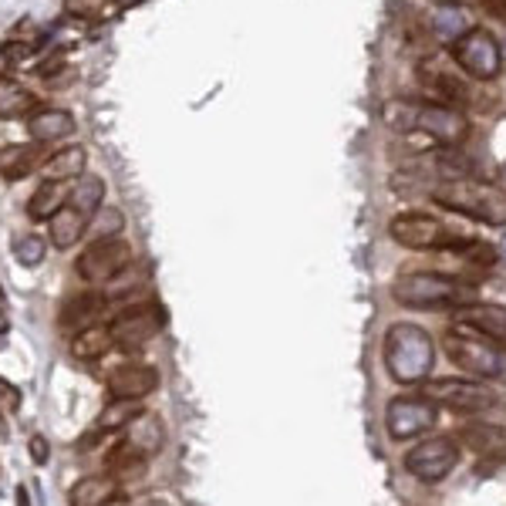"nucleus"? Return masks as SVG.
Wrapping results in <instances>:
<instances>
[{"mask_svg":"<svg viewBox=\"0 0 506 506\" xmlns=\"http://www.w3.org/2000/svg\"><path fill=\"white\" fill-rule=\"evenodd\" d=\"M442 348L449 354V362L459 372L473 374L476 382H506V348L469 324L452 321V328L442 338Z\"/></svg>","mask_w":506,"mask_h":506,"instance_id":"nucleus-1","label":"nucleus"},{"mask_svg":"<svg viewBox=\"0 0 506 506\" xmlns=\"http://www.w3.org/2000/svg\"><path fill=\"white\" fill-rule=\"evenodd\" d=\"M436 364V342L418 324H392L385 331V368L398 385H418L426 382Z\"/></svg>","mask_w":506,"mask_h":506,"instance_id":"nucleus-2","label":"nucleus"},{"mask_svg":"<svg viewBox=\"0 0 506 506\" xmlns=\"http://www.w3.org/2000/svg\"><path fill=\"white\" fill-rule=\"evenodd\" d=\"M392 298L402 308L416 311H462L476 304L480 294H476L473 287H466L442 274H402L392 284Z\"/></svg>","mask_w":506,"mask_h":506,"instance_id":"nucleus-3","label":"nucleus"},{"mask_svg":"<svg viewBox=\"0 0 506 506\" xmlns=\"http://www.w3.org/2000/svg\"><path fill=\"white\" fill-rule=\"evenodd\" d=\"M432 199L446 209H456L469 220H480L486 227H506V189L480 179H452L432 189Z\"/></svg>","mask_w":506,"mask_h":506,"instance_id":"nucleus-4","label":"nucleus"},{"mask_svg":"<svg viewBox=\"0 0 506 506\" xmlns=\"http://www.w3.org/2000/svg\"><path fill=\"white\" fill-rule=\"evenodd\" d=\"M388 233L408 250H456L466 240L432 213H398L395 220L388 223Z\"/></svg>","mask_w":506,"mask_h":506,"instance_id":"nucleus-5","label":"nucleus"},{"mask_svg":"<svg viewBox=\"0 0 506 506\" xmlns=\"http://www.w3.org/2000/svg\"><path fill=\"white\" fill-rule=\"evenodd\" d=\"M111 328V342L119 352H142L145 344L153 342L155 334L165 328V311L153 300H145V304H132V308H125L119 318L109 324Z\"/></svg>","mask_w":506,"mask_h":506,"instance_id":"nucleus-6","label":"nucleus"},{"mask_svg":"<svg viewBox=\"0 0 506 506\" xmlns=\"http://www.w3.org/2000/svg\"><path fill=\"white\" fill-rule=\"evenodd\" d=\"M132 264V247L121 237H109V240H91L81 257H78V277L89 280V284H109L115 277Z\"/></svg>","mask_w":506,"mask_h":506,"instance_id":"nucleus-7","label":"nucleus"},{"mask_svg":"<svg viewBox=\"0 0 506 506\" xmlns=\"http://www.w3.org/2000/svg\"><path fill=\"white\" fill-rule=\"evenodd\" d=\"M452 58L476 81H493L500 75V68H503V51H500L493 34L483 31V27H473V31L462 34L459 41L452 45Z\"/></svg>","mask_w":506,"mask_h":506,"instance_id":"nucleus-8","label":"nucleus"},{"mask_svg":"<svg viewBox=\"0 0 506 506\" xmlns=\"http://www.w3.org/2000/svg\"><path fill=\"white\" fill-rule=\"evenodd\" d=\"M406 469L422 483H439L456 469L459 462V442L452 436H429L426 442H418L406 452Z\"/></svg>","mask_w":506,"mask_h":506,"instance_id":"nucleus-9","label":"nucleus"},{"mask_svg":"<svg viewBox=\"0 0 506 506\" xmlns=\"http://www.w3.org/2000/svg\"><path fill=\"white\" fill-rule=\"evenodd\" d=\"M422 395L452 408V412H466V416L496 408L493 388H486L483 382H466V378H432V382H426Z\"/></svg>","mask_w":506,"mask_h":506,"instance_id":"nucleus-10","label":"nucleus"},{"mask_svg":"<svg viewBox=\"0 0 506 506\" xmlns=\"http://www.w3.org/2000/svg\"><path fill=\"white\" fill-rule=\"evenodd\" d=\"M436 402L426 395H395L385 408V426L388 436L395 442L416 439L426 429L436 426Z\"/></svg>","mask_w":506,"mask_h":506,"instance_id":"nucleus-11","label":"nucleus"},{"mask_svg":"<svg viewBox=\"0 0 506 506\" xmlns=\"http://www.w3.org/2000/svg\"><path fill=\"white\" fill-rule=\"evenodd\" d=\"M416 129L442 145H459L469 135V121L452 105H416Z\"/></svg>","mask_w":506,"mask_h":506,"instance_id":"nucleus-12","label":"nucleus"},{"mask_svg":"<svg viewBox=\"0 0 506 506\" xmlns=\"http://www.w3.org/2000/svg\"><path fill=\"white\" fill-rule=\"evenodd\" d=\"M155 385H159V372L153 364H119L105 374V392L111 398H132V402H142L145 395H153Z\"/></svg>","mask_w":506,"mask_h":506,"instance_id":"nucleus-13","label":"nucleus"},{"mask_svg":"<svg viewBox=\"0 0 506 506\" xmlns=\"http://www.w3.org/2000/svg\"><path fill=\"white\" fill-rule=\"evenodd\" d=\"M27 129H31V139L41 145H55L61 139L75 132V115L68 109H37L27 115Z\"/></svg>","mask_w":506,"mask_h":506,"instance_id":"nucleus-14","label":"nucleus"},{"mask_svg":"<svg viewBox=\"0 0 506 506\" xmlns=\"http://www.w3.org/2000/svg\"><path fill=\"white\" fill-rule=\"evenodd\" d=\"M456 321L469 324V328H476L480 334L493 338L496 344H503L506 348V308L503 304H483V300H476L469 308L456 311Z\"/></svg>","mask_w":506,"mask_h":506,"instance_id":"nucleus-15","label":"nucleus"},{"mask_svg":"<svg viewBox=\"0 0 506 506\" xmlns=\"http://www.w3.org/2000/svg\"><path fill=\"white\" fill-rule=\"evenodd\" d=\"M121 496V483L111 473H99V476H85L71 486L68 493V503L71 506H109Z\"/></svg>","mask_w":506,"mask_h":506,"instance_id":"nucleus-16","label":"nucleus"},{"mask_svg":"<svg viewBox=\"0 0 506 506\" xmlns=\"http://www.w3.org/2000/svg\"><path fill=\"white\" fill-rule=\"evenodd\" d=\"M47 233H51V243H55L58 250H71V247L89 233V216H85L81 209L65 203V206L47 220Z\"/></svg>","mask_w":506,"mask_h":506,"instance_id":"nucleus-17","label":"nucleus"},{"mask_svg":"<svg viewBox=\"0 0 506 506\" xmlns=\"http://www.w3.org/2000/svg\"><path fill=\"white\" fill-rule=\"evenodd\" d=\"M109 308V294H101V290H81L75 298L65 300V308H61V324L71 328V324H81V328H89L95 324V318H101Z\"/></svg>","mask_w":506,"mask_h":506,"instance_id":"nucleus-18","label":"nucleus"},{"mask_svg":"<svg viewBox=\"0 0 506 506\" xmlns=\"http://www.w3.org/2000/svg\"><path fill=\"white\" fill-rule=\"evenodd\" d=\"M47 155H45V145L41 142H27V145H7L0 153V176L4 179H24L31 169L45 165Z\"/></svg>","mask_w":506,"mask_h":506,"instance_id":"nucleus-19","label":"nucleus"},{"mask_svg":"<svg viewBox=\"0 0 506 506\" xmlns=\"http://www.w3.org/2000/svg\"><path fill=\"white\" fill-rule=\"evenodd\" d=\"M111 348H115V342H111L109 324H89L71 338V358H78V362H99Z\"/></svg>","mask_w":506,"mask_h":506,"instance_id":"nucleus-20","label":"nucleus"},{"mask_svg":"<svg viewBox=\"0 0 506 506\" xmlns=\"http://www.w3.org/2000/svg\"><path fill=\"white\" fill-rule=\"evenodd\" d=\"M145 469H149V456H142L139 449H132L125 439H121L119 446L105 456V473H111L119 483H125V480H142Z\"/></svg>","mask_w":506,"mask_h":506,"instance_id":"nucleus-21","label":"nucleus"},{"mask_svg":"<svg viewBox=\"0 0 506 506\" xmlns=\"http://www.w3.org/2000/svg\"><path fill=\"white\" fill-rule=\"evenodd\" d=\"M462 446H469L473 452L480 456H506V432L500 426H480V422H469V426H462L459 429V439Z\"/></svg>","mask_w":506,"mask_h":506,"instance_id":"nucleus-22","label":"nucleus"},{"mask_svg":"<svg viewBox=\"0 0 506 506\" xmlns=\"http://www.w3.org/2000/svg\"><path fill=\"white\" fill-rule=\"evenodd\" d=\"M85 163H89L85 149L71 145V149H58L55 155H47V163L41 169H45L47 183H68V179L85 176Z\"/></svg>","mask_w":506,"mask_h":506,"instance_id":"nucleus-23","label":"nucleus"},{"mask_svg":"<svg viewBox=\"0 0 506 506\" xmlns=\"http://www.w3.org/2000/svg\"><path fill=\"white\" fill-rule=\"evenodd\" d=\"M125 442L142 452V456H153V452L163 449V422L153 412H142V416L125 426Z\"/></svg>","mask_w":506,"mask_h":506,"instance_id":"nucleus-24","label":"nucleus"},{"mask_svg":"<svg viewBox=\"0 0 506 506\" xmlns=\"http://www.w3.org/2000/svg\"><path fill=\"white\" fill-rule=\"evenodd\" d=\"M142 412H145L142 402H132V398H111L109 406L99 412V418H95V432H99V436L119 432V429H125L132 418L142 416Z\"/></svg>","mask_w":506,"mask_h":506,"instance_id":"nucleus-25","label":"nucleus"},{"mask_svg":"<svg viewBox=\"0 0 506 506\" xmlns=\"http://www.w3.org/2000/svg\"><path fill=\"white\" fill-rule=\"evenodd\" d=\"M37 111V99L14 78H0V119H21Z\"/></svg>","mask_w":506,"mask_h":506,"instance_id":"nucleus-26","label":"nucleus"},{"mask_svg":"<svg viewBox=\"0 0 506 506\" xmlns=\"http://www.w3.org/2000/svg\"><path fill=\"white\" fill-rule=\"evenodd\" d=\"M101 199H105V179L101 176H78L75 186L68 189V206L81 209L89 220L101 209Z\"/></svg>","mask_w":506,"mask_h":506,"instance_id":"nucleus-27","label":"nucleus"},{"mask_svg":"<svg viewBox=\"0 0 506 506\" xmlns=\"http://www.w3.org/2000/svg\"><path fill=\"white\" fill-rule=\"evenodd\" d=\"M65 199H68L65 183H47L45 179V183L37 186V193L27 199V216H31V220H51L58 209L65 206Z\"/></svg>","mask_w":506,"mask_h":506,"instance_id":"nucleus-28","label":"nucleus"},{"mask_svg":"<svg viewBox=\"0 0 506 506\" xmlns=\"http://www.w3.org/2000/svg\"><path fill=\"white\" fill-rule=\"evenodd\" d=\"M432 31H436L439 41H452L456 45L462 34L469 31V21H466V14L456 4H442L439 11L432 14Z\"/></svg>","mask_w":506,"mask_h":506,"instance_id":"nucleus-29","label":"nucleus"},{"mask_svg":"<svg viewBox=\"0 0 506 506\" xmlns=\"http://www.w3.org/2000/svg\"><path fill=\"white\" fill-rule=\"evenodd\" d=\"M45 253H47V240L37 237V233H24V237L14 240V257H17L21 267H37L45 260Z\"/></svg>","mask_w":506,"mask_h":506,"instance_id":"nucleus-30","label":"nucleus"},{"mask_svg":"<svg viewBox=\"0 0 506 506\" xmlns=\"http://www.w3.org/2000/svg\"><path fill=\"white\" fill-rule=\"evenodd\" d=\"M121 227H125V220H121L119 209L105 206V209H99V213H95V216L89 220V233H85V237H95V240H109V237H119Z\"/></svg>","mask_w":506,"mask_h":506,"instance_id":"nucleus-31","label":"nucleus"},{"mask_svg":"<svg viewBox=\"0 0 506 506\" xmlns=\"http://www.w3.org/2000/svg\"><path fill=\"white\" fill-rule=\"evenodd\" d=\"M452 253H462V257L476 267H493L496 264V250L483 240H462Z\"/></svg>","mask_w":506,"mask_h":506,"instance_id":"nucleus-32","label":"nucleus"},{"mask_svg":"<svg viewBox=\"0 0 506 506\" xmlns=\"http://www.w3.org/2000/svg\"><path fill=\"white\" fill-rule=\"evenodd\" d=\"M105 4L109 0H68V11L85 17V21H99V17H105Z\"/></svg>","mask_w":506,"mask_h":506,"instance_id":"nucleus-33","label":"nucleus"},{"mask_svg":"<svg viewBox=\"0 0 506 506\" xmlns=\"http://www.w3.org/2000/svg\"><path fill=\"white\" fill-rule=\"evenodd\" d=\"M27 449H31V462H34V466H47V459H51V446H47L45 436H31Z\"/></svg>","mask_w":506,"mask_h":506,"instance_id":"nucleus-34","label":"nucleus"},{"mask_svg":"<svg viewBox=\"0 0 506 506\" xmlns=\"http://www.w3.org/2000/svg\"><path fill=\"white\" fill-rule=\"evenodd\" d=\"M0 398H4V406L7 408H17L21 406V388H14L11 382H4V378H0Z\"/></svg>","mask_w":506,"mask_h":506,"instance_id":"nucleus-35","label":"nucleus"},{"mask_svg":"<svg viewBox=\"0 0 506 506\" xmlns=\"http://www.w3.org/2000/svg\"><path fill=\"white\" fill-rule=\"evenodd\" d=\"M480 4H483L486 11L493 14L496 21H503L506 24V0H480Z\"/></svg>","mask_w":506,"mask_h":506,"instance_id":"nucleus-36","label":"nucleus"},{"mask_svg":"<svg viewBox=\"0 0 506 506\" xmlns=\"http://www.w3.org/2000/svg\"><path fill=\"white\" fill-rule=\"evenodd\" d=\"M7 331H11V321H7V314L0 308V334H7Z\"/></svg>","mask_w":506,"mask_h":506,"instance_id":"nucleus-37","label":"nucleus"},{"mask_svg":"<svg viewBox=\"0 0 506 506\" xmlns=\"http://www.w3.org/2000/svg\"><path fill=\"white\" fill-rule=\"evenodd\" d=\"M17 506H31L27 503V490H24V486H17Z\"/></svg>","mask_w":506,"mask_h":506,"instance_id":"nucleus-38","label":"nucleus"},{"mask_svg":"<svg viewBox=\"0 0 506 506\" xmlns=\"http://www.w3.org/2000/svg\"><path fill=\"white\" fill-rule=\"evenodd\" d=\"M442 4H456V7H459V0H442Z\"/></svg>","mask_w":506,"mask_h":506,"instance_id":"nucleus-39","label":"nucleus"},{"mask_svg":"<svg viewBox=\"0 0 506 506\" xmlns=\"http://www.w3.org/2000/svg\"><path fill=\"white\" fill-rule=\"evenodd\" d=\"M503 253H506V237H503Z\"/></svg>","mask_w":506,"mask_h":506,"instance_id":"nucleus-40","label":"nucleus"}]
</instances>
